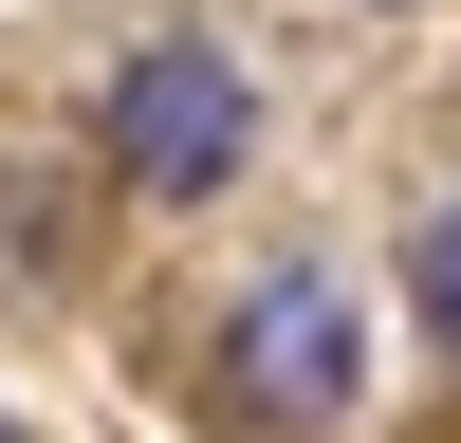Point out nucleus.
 <instances>
[{"instance_id": "f257e3e1", "label": "nucleus", "mask_w": 461, "mask_h": 443, "mask_svg": "<svg viewBox=\"0 0 461 443\" xmlns=\"http://www.w3.org/2000/svg\"><path fill=\"white\" fill-rule=\"evenodd\" d=\"M351 369H369L351 277H332V258H258L240 314H221V406H240L258 443H314V425H351Z\"/></svg>"}, {"instance_id": "20e7f679", "label": "nucleus", "mask_w": 461, "mask_h": 443, "mask_svg": "<svg viewBox=\"0 0 461 443\" xmlns=\"http://www.w3.org/2000/svg\"><path fill=\"white\" fill-rule=\"evenodd\" d=\"M0 443H19V425H0Z\"/></svg>"}, {"instance_id": "7ed1b4c3", "label": "nucleus", "mask_w": 461, "mask_h": 443, "mask_svg": "<svg viewBox=\"0 0 461 443\" xmlns=\"http://www.w3.org/2000/svg\"><path fill=\"white\" fill-rule=\"evenodd\" d=\"M406 314L461 351V203H425V222H406Z\"/></svg>"}, {"instance_id": "f03ea898", "label": "nucleus", "mask_w": 461, "mask_h": 443, "mask_svg": "<svg viewBox=\"0 0 461 443\" xmlns=\"http://www.w3.org/2000/svg\"><path fill=\"white\" fill-rule=\"evenodd\" d=\"M111 167L148 185V203H221L240 185V148H258V93H240V56L221 37H148L130 74H111Z\"/></svg>"}]
</instances>
